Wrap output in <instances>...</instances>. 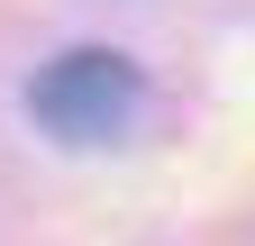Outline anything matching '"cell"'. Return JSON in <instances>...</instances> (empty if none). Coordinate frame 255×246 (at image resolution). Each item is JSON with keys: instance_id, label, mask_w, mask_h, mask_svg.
<instances>
[{"instance_id": "1", "label": "cell", "mask_w": 255, "mask_h": 246, "mask_svg": "<svg viewBox=\"0 0 255 246\" xmlns=\"http://www.w3.org/2000/svg\"><path fill=\"white\" fill-rule=\"evenodd\" d=\"M146 101V82L128 55L110 46H73V55H55V64L37 73V91H27V110H37V128L64 137V146H110L128 119H137Z\"/></svg>"}]
</instances>
